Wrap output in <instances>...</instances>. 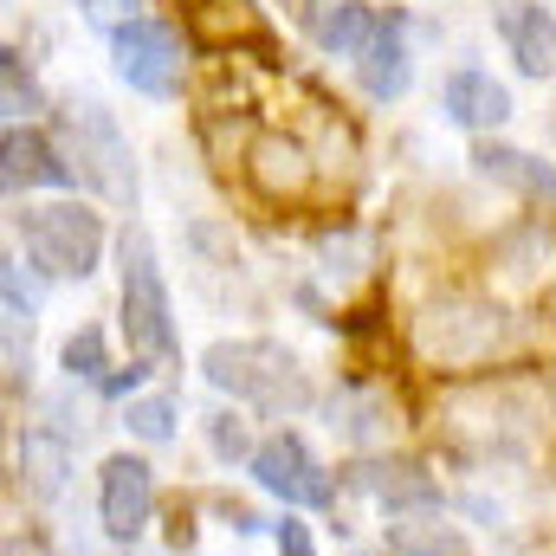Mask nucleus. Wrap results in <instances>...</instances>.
Segmentation results:
<instances>
[{
  "mask_svg": "<svg viewBox=\"0 0 556 556\" xmlns=\"http://www.w3.org/2000/svg\"><path fill=\"white\" fill-rule=\"evenodd\" d=\"M142 382H149V363H130V369H111V376H104V382H98V389H104V395H130V402H137V389Z\"/></svg>",
  "mask_w": 556,
  "mask_h": 556,
  "instance_id": "nucleus-24",
  "label": "nucleus"
},
{
  "mask_svg": "<svg viewBox=\"0 0 556 556\" xmlns=\"http://www.w3.org/2000/svg\"><path fill=\"white\" fill-rule=\"evenodd\" d=\"M155 518V466L137 453H111L98 466V525L111 544H137Z\"/></svg>",
  "mask_w": 556,
  "mask_h": 556,
  "instance_id": "nucleus-7",
  "label": "nucleus"
},
{
  "mask_svg": "<svg viewBox=\"0 0 556 556\" xmlns=\"http://www.w3.org/2000/svg\"><path fill=\"white\" fill-rule=\"evenodd\" d=\"M65 479H72V427H52V420L26 427L20 433V485L33 498H59Z\"/></svg>",
  "mask_w": 556,
  "mask_h": 556,
  "instance_id": "nucleus-11",
  "label": "nucleus"
},
{
  "mask_svg": "<svg viewBox=\"0 0 556 556\" xmlns=\"http://www.w3.org/2000/svg\"><path fill=\"white\" fill-rule=\"evenodd\" d=\"M78 7H85V20H91L98 33H124V26L142 20V0H78Z\"/></svg>",
  "mask_w": 556,
  "mask_h": 556,
  "instance_id": "nucleus-22",
  "label": "nucleus"
},
{
  "mask_svg": "<svg viewBox=\"0 0 556 556\" xmlns=\"http://www.w3.org/2000/svg\"><path fill=\"white\" fill-rule=\"evenodd\" d=\"M20 240H26V260L46 278H91L104 260V220L85 207V201H46V207H26L13 214Z\"/></svg>",
  "mask_w": 556,
  "mask_h": 556,
  "instance_id": "nucleus-4",
  "label": "nucleus"
},
{
  "mask_svg": "<svg viewBox=\"0 0 556 556\" xmlns=\"http://www.w3.org/2000/svg\"><path fill=\"white\" fill-rule=\"evenodd\" d=\"M207 446H214V459H227V466H240V459L253 466V453H260L240 415H207Z\"/></svg>",
  "mask_w": 556,
  "mask_h": 556,
  "instance_id": "nucleus-20",
  "label": "nucleus"
},
{
  "mask_svg": "<svg viewBox=\"0 0 556 556\" xmlns=\"http://www.w3.org/2000/svg\"><path fill=\"white\" fill-rule=\"evenodd\" d=\"M492 26L525 78H556V13L538 0H492Z\"/></svg>",
  "mask_w": 556,
  "mask_h": 556,
  "instance_id": "nucleus-9",
  "label": "nucleus"
},
{
  "mask_svg": "<svg viewBox=\"0 0 556 556\" xmlns=\"http://www.w3.org/2000/svg\"><path fill=\"white\" fill-rule=\"evenodd\" d=\"M59 369L72 376V382H104L111 376V363H104V330H78V337H65V356H59Z\"/></svg>",
  "mask_w": 556,
  "mask_h": 556,
  "instance_id": "nucleus-18",
  "label": "nucleus"
},
{
  "mask_svg": "<svg viewBox=\"0 0 556 556\" xmlns=\"http://www.w3.org/2000/svg\"><path fill=\"white\" fill-rule=\"evenodd\" d=\"M311 33H317V46L330 59H363L376 46V33H382V13L363 7V0H324L311 13Z\"/></svg>",
  "mask_w": 556,
  "mask_h": 556,
  "instance_id": "nucleus-14",
  "label": "nucleus"
},
{
  "mask_svg": "<svg viewBox=\"0 0 556 556\" xmlns=\"http://www.w3.org/2000/svg\"><path fill=\"white\" fill-rule=\"evenodd\" d=\"M111 65L142 98H175L181 91V39L162 20H137V26L111 33Z\"/></svg>",
  "mask_w": 556,
  "mask_h": 556,
  "instance_id": "nucleus-6",
  "label": "nucleus"
},
{
  "mask_svg": "<svg viewBox=\"0 0 556 556\" xmlns=\"http://www.w3.org/2000/svg\"><path fill=\"white\" fill-rule=\"evenodd\" d=\"M26 369H33V317L7 311V389H20Z\"/></svg>",
  "mask_w": 556,
  "mask_h": 556,
  "instance_id": "nucleus-21",
  "label": "nucleus"
},
{
  "mask_svg": "<svg viewBox=\"0 0 556 556\" xmlns=\"http://www.w3.org/2000/svg\"><path fill=\"white\" fill-rule=\"evenodd\" d=\"M253 485L266 492V498H278L285 511H330L337 505V485H330V472L311 459V446L285 427V433H273V440H260V453H253Z\"/></svg>",
  "mask_w": 556,
  "mask_h": 556,
  "instance_id": "nucleus-5",
  "label": "nucleus"
},
{
  "mask_svg": "<svg viewBox=\"0 0 556 556\" xmlns=\"http://www.w3.org/2000/svg\"><path fill=\"white\" fill-rule=\"evenodd\" d=\"M0 104H7V124H26L46 98H39V85H33V72H26V59L7 46L0 52Z\"/></svg>",
  "mask_w": 556,
  "mask_h": 556,
  "instance_id": "nucleus-17",
  "label": "nucleus"
},
{
  "mask_svg": "<svg viewBox=\"0 0 556 556\" xmlns=\"http://www.w3.org/2000/svg\"><path fill=\"white\" fill-rule=\"evenodd\" d=\"M356 485L382 505V511H395V518H415V511H440V485L408 466V459H376V466H356Z\"/></svg>",
  "mask_w": 556,
  "mask_h": 556,
  "instance_id": "nucleus-12",
  "label": "nucleus"
},
{
  "mask_svg": "<svg viewBox=\"0 0 556 556\" xmlns=\"http://www.w3.org/2000/svg\"><path fill=\"white\" fill-rule=\"evenodd\" d=\"M0 556H26V551H20V544H7V551H0Z\"/></svg>",
  "mask_w": 556,
  "mask_h": 556,
  "instance_id": "nucleus-26",
  "label": "nucleus"
},
{
  "mask_svg": "<svg viewBox=\"0 0 556 556\" xmlns=\"http://www.w3.org/2000/svg\"><path fill=\"white\" fill-rule=\"evenodd\" d=\"M440 104L459 130H498L511 117V91L485 72V65H459L446 85H440Z\"/></svg>",
  "mask_w": 556,
  "mask_h": 556,
  "instance_id": "nucleus-10",
  "label": "nucleus"
},
{
  "mask_svg": "<svg viewBox=\"0 0 556 556\" xmlns=\"http://www.w3.org/2000/svg\"><path fill=\"white\" fill-rule=\"evenodd\" d=\"M389 551L395 556H472L466 531L433 518V511H415V518H395L389 525Z\"/></svg>",
  "mask_w": 556,
  "mask_h": 556,
  "instance_id": "nucleus-16",
  "label": "nucleus"
},
{
  "mask_svg": "<svg viewBox=\"0 0 556 556\" xmlns=\"http://www.w3.org/2000/svg\"><path fill=\"white\" fill-rule=\"evenodd\" d=\"M0 181H7V194H20V188H72L78 168L65 162V149L46 130L7 124V137H0Z\"/></svg>",
  "mask_w": 556,
  "mask_h": 556,
  "instance_id": "nucleus-8",
  "label": "nucleus"
},
{
  "mask_svg": "<svg viewBox=\"0 0 556 556\" xmlns=\"http://www.w3.org/2000/svg\"><path fill=\"white\" fill-rule=\"evenodd\" d=\"M124 427L149 440V446H162V440H175V395H137L130 408H124Z\"/></svg>",
  "mask_w": 556,
  "mask_h": 556,
  "instance_id": "nucleus-19",
  "label": "nucleus"
},
{
  "mask_svg": "<svg viewBox=\"0 0 556 556\" xmlns=\"http://www.w3.org/2000/svg\"><path fill=\"white\" fill-rule=\"evenodd\" d=\"M472 162H479V175L518 188L525 201H551L556 207V168L544 162V155H525V149H511V142H479Z\"/></svg>",
  "mask_w": 556,
  "mask_h": 556,
  "instance_id": "nucleus-15",
  "label": "nucleus"
},
{
  "mask_svg": "<svg viewBox=\"0 0 556 556\" xmlns=\"http://www.w3.org/2000/svg\"><path fill=\"white\" fill-rule=\"evenodd\" d=\"M124 337L142 363H175L181 337H175V304H168V278L155 260V240L130 227L124 233Z\"/></svg>",
  "mask_w": 556,
  "mask_h": 556,
  "instance_id": "nucleus-3",
  "label": "nucleus"
},
{
  "mask_svg": "<svg viewBox=\"0 0 556 556\" xmlns=\"http://www.w3.org/2000/svg\"><path fill=\"white\" fill-rule=\"evenodd\" d=\"M356 72H363V91H369L376 104H395V98L408 91L415 59H408V20H402V13H389V20H382L376 46L356 59Z\"/></svg>",
  "mask_w": 556,
  "mask_h": 556,
  "instance_id": "nucleus-13",
  "label": "nucleus"
},
{
  "mask_svg": "<svg viewBox=\"0 0 556 556\" xmlns=\"http://www.w3.org/2000/svg\"><path fill=\"white\" fill-rule=\"evenodd\" d=\"M59 556H98V551H91L85 538H65V551H59Z\"/></svg>",
  "mask_w": 556,
  "mask_h": 556,
  "instance_id": "nucleus-25",
  "label": "nucleus"
},
{
  "mask_svg": "<svg viewBox=\"0 0 556 556\" xmlns=\"http://www.w3.org/2000/svg\"><path fill=\"white\" fill-rule=\"evenodd\" d=\"M201 376H207L220 395H233V402H247V408H260V415H304V408H311V382H304L298 356H291L285 343H273V337L214 343V350L201 356Z\"/></svg>",
  "mask_w": 556,
  "mask_h": 556,
  "instance_id": "nucleus-1",
  "label": "nucleus"
},
{
  "mask_svg": "<svg viewBox=\"0 0 556 556\" xmlns=\"http://www.w3.org/2000/svg\"><path fill=\"white\" fill-rule=\"evenodd\" d=\"M273 538H278V556H317V544H311V525H304V518H291V511L273 525Z\"/></svg>",
  "mask_w": 556,
  "mask_h": 556,
  "instance_id": "nucleus-23",
  "label": "nucleus"
},
{
  "mask_svg": "<svg viewBox=\"0 0 556 556\" xmlns=\"http://www.w3.org/2000/svg\"><path fill=\"white\" fill-rule=\"evenodd\" d=\"M59 149L65 162L78 168V181H91L104 201L117 207H137V162H130V142L117 130V117L98 104V98H72L59 111Z\"/></svg>",
  "mask_w": 556,
  "mask_h": 556,
  "instance_id": "nucleus-2",
  "label": "nucleus"
}]
</instances>
